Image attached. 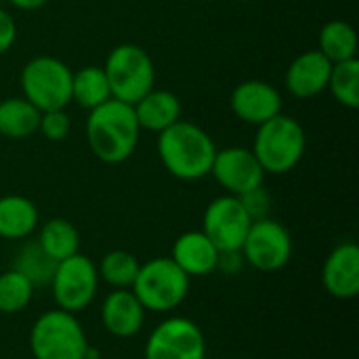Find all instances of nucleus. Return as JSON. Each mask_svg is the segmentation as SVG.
<instances>
[{
	"label": "nucleus",
	"mask_w": 359,
	"mask_h": 359,
	"mask_svg": "<svg viewBox=\"0 0 359 359\" xmlns=\"http://www.w3.org/2000/svg\"><path fill=\"white\" fill-rule=\"evenodd\" d=\"M34 284L17 269H6L0 273V313L15 316L23 311L34 297Z\"/></svg>",
	"instance_id": "26"
},
{
	"label": "nucleus",
	"mask_w": 359,
	"mask_h": 359,
	"mask_svg": "<svg viewBox=\"0 0 359 359\" xmlns=\"http://www.w3.org/2000/svg\"><path fill=\"white\" fill-rule=\"evenodd\" d=\"M238 198H240L244 210L248 212V217L252 221H261V219H267L269 217L271 196H269V191L263 185H259V187H255V189H250V191H246V194H242Z\"/></svg>",
	"instance_id": "29"
},
{
	"label": "nucleus",
	"mask_w": 359,
	"mask_h": 359,
	"mask_svg": "<svg viewBox=\"0 0 359 359\" xmlns=\"http://www.w3.org/2000/svg\"><path fill=\"white\" fill-rule=\"evenodd\" d=\"M15 38H17V25L13 17L4 8H0V55H4L13 46Z\"/></svg>",
	"instance_id": "31"
},
{
	"label": "nucleus",
	"mask_w": 359,
	"mask_h": 359,
	"mask_svg": "<svg viewBox=\"0 0 359 359\" xmlns=\"http://www.w3.org/2000/svg\"><path fill=\"white\" fill-rule=\"evenodd\" d=\"M109 99H111V90L103 67L88 65L72 76V101H76L80 107L90 111Z\"/></svg>",
	"instance_id": "21"
},
{
	"label": "nucleus",
	"mask_w": 359,
	"mask_h": 359,
	"mask_svg": "<svg viewBox=\"0 0 359 359\" xmlns=\"http://www.w3.org/2000/svg\"><path fill=\"white\" fill-rule=\"evenodd\" d=\"M208 345L202 328L183 316L164 318L147 337L145 359H206Z\"/></svg>",
	"instance_id": "9"
},
{
	"label": "nucleus",
	"mask_w": 359,
	"mask_h": 359,
	"mask_svg": "<svg viewBox=\"0 0 359 359\" xmlns=\"http://www.w3.org/2000/svg\"><path fill=\"white\" fill-rule=\"evenodd\" d=\"M292 236L290 231L273 221V219H261L252 221L246 240L240 248L244 263L250 265L257 271L273 273L284 269L292 259Z\"/></svg>",
	"instance_id": "10"
},
{
	"label": "nucleus",
	"mask_w": 359,
	"mask_h": 359,
	"mask_svg": "<svg viewBox=\"0 0 359 359\" xmlns=\"http://www.w3.org/2000/svg\"><path fill=\"white\" fill-rule=\"evenodd\" d=\"M72 122L69 116L65 114V109H50V111H42L40 116V133L48 139V141H63L69 135Z\"/></svg>",
	"instance_id": "28"
},
{
	"label": "nucleus",
	"mask_w": 359,
	"mask_h": 359,
	"mask_svg": "<svg viewBox=\"0 0 359 359\" xmlns=\"http://www.w3.org/2000/svg\"><path fill=\"white\" fill-rule=\"evenodd\" d=\"M88 337L76 313L48 309L29 328V351L34 359H84Z\"/></svg>",
	"instance_id": "4"
},
{
	"label": "nucleus",
	"mask_w": 359,
	"mask_h": 359,
	"mask_svg": "<svg viewBox=\"0 0 359 359\" xmlns=\"http://www.w3.org/2000/svg\"><path fill=\"white\" fill-rule=\"evenodd\" d=\"M210 175L229 196H242L259 185H263L265 170L259 164L252 149L246 147H227L217 149Z\"/></svg>",
	"instance_id": "12"
},
{
	"label": "nucleus",
	"mask_w": 359,
	"mask_h": 359,
	"mask_svg": "<svg viewBox=\"0 0 359 359\" xmlns=\"http://www.w3.org/2000/svg\"><path fill=\"white\" fill-rule=\"evenodd\" d=\"M109 82L111 99L135 105L156 84V67L151 57L139 44H118L103 65Z\"/></svg>",
	"instance_id": "6"
},
{
	"label": "nucleus",
	"mask_w": 359,
	"mask_h": 359,
	"mask_svg": "<svg viewBox=\"0 0 359 359\" xmlns=\"http://www.w3.org/2000/svg\"><path fill=\"white\" fill-rule=\"evenodd\" d=\"M231 109L242 122L261 126L282 114V95L269 82L246 80L233 88Z\"/></svg>",
	"instance_id": "13"
},
{
	"label": "nucleus",
	"mask_w": 359,
	"mask_h": 359,
	"mask_svg": "<svg viewBox=\"0 0 359 359\" xmlns=\"http://www.w3.org/2000/svg\"><path fill=\"white\" fill-rule=\"evenodd\" d=\"M145 309L130 288H114L101 303V326L116 339H133L145 324Z\"/></svg>",
	"instance_id": "15"
},
{
	"label": "nucleus",
	"mask_w": 359,
	"mask_h": 359,
	"mask_svg": "<svg viewBox=\"0 0 359 359\" xmlns=\"http://www.w3.org/2000/svg\"><path fill=\"white\" fill-rule=\"evenodd\" d=\"M38 244L57 263L80 252V233L67 219H48L42 223L38 233Z\"/></svg>",
	"instance_id": "22"
},
{
	"label": "nucleus",
	"mask_w": 359,
	"mask_h": 359,
	"mask_svg": "<svg viewBox=\"0 0 359 359\" xmlns=\"http://www.w3.org/2000/svg\"><path fill=\"white\" fill-rule=\"evenodd\" d=\"M139 124L133 105L109 99L90 109L86 120V141L90 151L105 164H120L133 156L139 143Z\"/></svg>",
	"instance_id": "1"
},
{
	"label": "nucleus",
	"mask_w": 359,
	"mask_h": 359,
	"mask_svg": "<svg viewBox=\"0 0 359 359\" xmlns=\"http://www.w3.org/2000/svg\"><path fill=\"white\" fill-rule=\"evenodd\" d=\"M244 257L240 250H223L219 252V261H217V271L225 273V276H238L244 269Z\"/></svg>",
	"instance_id": "30"
},
{
	"label": "nucleus",
	"mask_w": 359,
	"mask_h": 359,
	"mask_svg": "<svg viewBox=\"0 0 359 359\" xmlns=\"http://www.w3.org/2000/svg\"><path fill=\"white\" fill-rule=\"evenodd\" d=\"M139 267L141 263L135 255L126 250H111L99 261L97 273H99V280L111 288H130L137 278Z\"/></svg>",
	"instance_id": "25"
},
{
	"label": "nucleus",
	"mask_w": 359,
	"mask_h": 359,
	"mask_svg": "<svg viewBox=\"0 0 359 359\" xmlns=\"http://www.w3.org/2000/svg\"><path fill=\"white\" fill-rule=\"evenodd\" d=\"M305 147L307 137L303 126L294 118L278 114L259 126L252 154L257 156L265 175H286L301 162Z\"/></svg>",
	"instance_id": "5"
},
{
	"label": "nucleus",
	"mask_w": 359,
	"mask_h": 359,
	"mask_svg": "<svg viewBox=\"0 0 359 359\" xmlns=\"http://www.w3.org/2000/svg\"><path fill=\"white\" fill-rule=\"evenodd\" d=\"M13 6H17V8H21V11H34V8H40V6H44L48 0H8Z\"/></svg>",
	"instance_id": "32"
},
{
	"label": "nucleus",
	"mask_w": 359,
	"mask_h": 359,
	"mask_svg": "<svg viewBox=\"0 0 359 359\" xmlns=\"http://www.w3.org/2000/svg\"><path fill=\"white\" fill-rule=\"evenodd\" d=\"M332 63L320 50L299 55L286 72V88L299 99H311L328 88Z\"/></svg>",
	"instance_id": "17"
},
{
	"label": "nucleus",
	"mask_w": 359,
	"mask_h": 359,
	"mask_svg": "<svg viewBox=\"0 0 359 359\" xmlns=\"http://www.w3.org/2000/svg\"><path fill=\"white\" fill-rule=\"evenodd\" d=\"M13 269L23 273L34 288L38 286H50V280L57 269V261L50 259L44 248L38 244V240H29L19 246V250L13 257Z\"/></svg>",
	"instance_id": "24"
},
{
	"label": "nucleus",
	"mask_w": 359,
	"mask_h": 359,
	"mask_svg": "<svg viewBox=\"0 0 359 359\" xmlns=\"http://www.w3.org/2000/svg\"><path fill=\"white\" fill-rule=\"evenodd\" d=\"M40 217L36 204L19 194L0 198V238L19 242L27 240L38 229Z\"/></svg>",
	"instance_id": "19"
},
{
	"label": "nucleus",
	"mask_w": 359,
	"mask_h": 359,
	"mask_svg": "<svg viewBox=\"0 0 359 359\" xmlns=\"http://www.w3.org/2000/svg\"><path fill=\"white\" fill-rule=\"evenodd\" d=\"M158 156L175 179L198 181L210 175L217 147L204 128L179 120L158 135Z\"/></svg>",
	"instance_id": "2"
},
{
	"label": "nucleus",
	"mask_w": 359,
	"mask_h": 359,
	"mask_svg": "<svg viewBox=\"0 0 359 359\" xmlns=\"http://www.w3.org/2000/svg\"><path fill=\"white\" fill-rule=\"evenodd\" d=\"M322 284L337 301H351L359 294V246L355 242L339 244L322 267Z\"/></svg>",
	"instance_id": "14"
},
{
	"label": "nucleus",
	"mask_w": 359,
	"mask_h": 359,
	"mask_svg": "<svg viewBox=\"0 0 359 359\" xmlns=\"http://www.w3.org/2000/svg\"><path fill=\"white\" fill-rule=\"evenodd\" d=\"M99 284L101 280L97 273V265L88 257L76 252L57 263L48 288L53 292L57 309L80 313L95 301Z\"/></svg>",
	"instance_id": "8"
},
{
	"label": "nucleus",
	"mask_w": 359,
	"mask_h": 359,
	"mask_svg": "<svg viewBox=\"0 0 359 359\" xmlns=\"http://www.w3.org/2000/svg\"><path fill=\"white\" fill-rule=\"evenodd\" d=\"M74 72L57 57H34L21 69L23 97L40 111L65 109L72 101Z\"/></svg>",
	"instance_id": "7"
},
{
	"label": "nucleus",
	"mask_w": 359,
	"mask_h": 359,
	"mask_svg": "<svg viewBox=\"0 0 359 359\" xmlns=\"http://www.w3.org/2000/svg\"><path fill=\"white\" fill-rule=\"evenodd\" d=\"M189 284L191 278L170 257H158L141 263L130 290L147 313H170L185 303Z\"/></svg>",
	"instance_id": "3"
},
{
	"label": "nucleus",
	"mask_w": 359,
	"mask_h": 359,
	"mask_svg": "<svg viewBox=\"0 0 359 359\" xmlns=\"http://www.w3.org/2000/svg\"><path fill=\"white\" fill-rule=\"evenodd\" d=\"M252 225V219L244 210L242 202L238 196H221L215 198L202 219V231L210 238V242L223 250H240L246 233Z\"/></svg>",
	"instance_id": "11"
},
{
	"label": "nucleus",
	"mask_w": 359,
	"mask_h": 359,
	"mask_svg": "<svg viewBox=\"0 0 359 359\" xmlns=\"http://www.w3.org/2000/svg\"><path fill=\"white\" fill-rule=\"evenodd\" d=\"M133 111L141 130H151L160 135L181 120V101L170 90L151 88L133 105Z\"/></svg>",
	"instance_id": "18"
},
{
	"label": "nucleus",
	"mask_w": 359,
	"mask_h": 359,
	"mask_svg": "<svg viewBox=\"0 0 359 359\" xmlns=\"http://www.w3.org/2000/svg\"><path fill=\"white\" fill-rule=\"evenodd\" d=\"M318 50L330 63L358 59V34H355L353 25H349L347 21H341V19L328 21L320 32Z\"/></svg>",
	"instance_id": "23"
},
{
	"label": "nucleus",
	"mask_w": 359,
	"mask_h": 359,
	"mask_svg": "<svg viewBox=\"0 0 359 359\" xmlns=\"http://www.w3.org/2000/svg\"><path fill=\"white\" fill-rule=\"evenodd\" d=\"M42 111L25 97L0 101V135L6 139H27L38 133Z\"/></svg>",
	"instance_id": "20"
},
{
	"label": "nucleus",
	"mask_w": 359,
	"mask_h": 359,
	"mask_svg": "<svg viewBox=\"0 0 359 359\" xmlns=\"http://www.w3.org/2000/svg\"><path fill=\"white\" fill-rule=\"evenodd\" d=\"M328 88L332 97L349 109L359 107V61L349 59L341 63H332Z\"/></svg>",
	"instance_id": "27"
},
{
	"label": "nucleus",
	"mask_w": 359,
	"mask_h": 359,
	"mask_svg": "<svg viewBox=\"0 0 359 359\" xmlns=\"http://www.w3.org/2000/svg\"><path fill=\"white\" fill-rule=\"evenodd\" d=\"M170 259L183 269L187 278H204L217 271L219 248L202 229L181 233L172 244Z\"/></svg>",
	"instance_id": "16"
}]
</instances>
